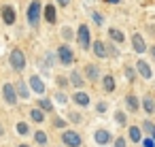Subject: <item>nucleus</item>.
<instances>
[{
  "mask_svg": "<svg viewBox=\"0 0 155 147\" xmlns=\"http://www.w3.org/2000/svg\"><path fill=\"white\" fill-rule=\"evenodd\" d=\"M94 53H96L98 58H106V56H108V49H106V45H104L102 41H96V43H94Z\"/></svg>",
  "mask_w": 155,
  "mask_h": 147,
  "instance_id": "9b49d317",
  "label": "nucleus"
},
{
  "mask_svg": "<svg viewBox=\"0 0 155 147\" xmlns=\"http://www.w3.org/2000/svg\"><path fill=\"white\" fill-rule=\"evenodd\" d=\"M58 56H60V62H62L64 66H72V62H74V56H72V49H70L68 45H62V47H58Z\"/></svg>",
  "mask_w": 155,
  "mask_h": 147,
  "instance_id": "7ed1b4c3",
  "label": "nucleus"
},
{
  "mask_svg": "<svg viewBox=\"0 0 155 147\" xmlns=\"http://www.w3.org/2000/svg\"><path fill=\"white\" fill-rule=\"evenodd\" d=\"M62 141H64V145H68V147H81V136H79L77 132H72V130L62 132Z\"/></svg>",
  "mask_w": 155,
  "mask_h": 147,
  "instance_id": "20e7f679",
  "label": "nucleus"
},
{
  "mask_svg": "<svg viewBox=\"0 0 155 147\" xmlns=\"http://www.w3.org/2000/svg\"><path fill=\"white\" fill-rule=\"evenodd\" d=\"M55 98H58V102H62V104H64V102H66V100H68V98H66V96H64V94H58V96H55Z\"/></svg>",
  "mask_w": 155,
  "mask_h": 147,
  "instance_id": "7c9ffc66",
  "label": "nucleus"
},
{
  "mask_svg": "<svg viewBox=\"0 0 155 147\" xmlns=\"http://www.w3.org/2000/svg\"><path fill=\"white\" fill-rule=\"evenodd\" d=\"M142 107H144V111H147V113H153V111H155V102H153V98H151V96H147V98L142 100Z\"/></svg>",
  "mask_w": 155,
  "mask_h": 147,
  "instance_id": "6ab92c4d",
  "label": "nucleus"
},
{
  "mask_svg": "<svg viewBox=\"0 0 155 147\" xmlns=\"http://www.w3.org/2000/svg\"><path fill=\"white\" fill-rule=\"evenodd\" d=\"M58 2H60V7H66V5L70 2V0H58Z\"/></svg>",
  "mask_w": 155,
  "mask_h": 147,
  "instance_id": "4c0bfd02",
  "label": "nucleus"
},
{
  "mask_svg": "<svg viewBox=\"0 0 155 147\" xmlns=\"http://www.w3.org/2000/svg\"><path fill=\"white\" fill-rule=\"evenodd\" d=\"M53 124H55V126H58V128H64V126H66V121H64V119H55V121H53Z\"/></svg>",
  "mask_w": 155,
  "mask_h": 147,
  "instance_id": "2f4dec72",
  "label": "nucleus"
},
{
  "mask_svg": "<svg viewBox=\"0 0 155 147\" xmlns=\"http://www.w3.org/2000/svg\"><path fill=\"white\" fill-rule=\"evenodd\" d=\"M151 56H153V58H155V47H151Z\"/></svg>",
  "mask_w": 155,
  "mask_h": 147,
  "instance_id": "ea45409f",
  "label": "nucleus"
},
{
  "mask_svg": "<svg viewBox=\"0 0 155 147\" xmlns=\"http://www.w3.org/2000/svg\"><path fill=\"white\" fill-rule=\"evenodd\" d=\"M104 90H106V92H113V90H115V79H113L110 75L104 77Z\"/></svg>",
  "mask_w": 155,
  "mask_h": 147,
  "instance_id": "5701e85b",
  "label": "nucleus"
},
{
  "mask_svg": "<svg viewBox=\"0 0 155 147\" xmlns=\"http://www.w3.org/2000/svg\"><path fill=\"white\" fill-rule=\"evenodd\" d=\"M98 111H100V113H104V111H106V104H104V102H100V104H98Z\"/></svg>",
  "mask_w": 155,
  "mask_h": 147,
  "instance_id": "e433bc0d",
  "label": "nucleus"
},
{
  "mask_svg": "<svg viewBox=\"0 0 155 147\" xmlns=\"http://www.w3.org/2000/svg\"><path fill=\"white\" fill-rule=\"evenodd\" d=\"M85 75H87L89 81H96V79H98V66H96V64H87V66H85Z\"/></svg>",
  "mask_w": 155,
  "mask_h": 147,
  "instance_id": "ddd939ff",
  "label": "nucleus"
},
{
  "mask_svg": "<svg viewBox=\"0 0 155 147\" xmlns=\"http://www.w3.org/2000/svg\"><path fill=\"white\" fill-rule=\"evenodd\" d=\"M17 132H19V134H28V124L19 121V124H17Z\"/></svg>",
  "mask_w": 155,
  "mask_h": 147,
  "instance_id": "bb28decb",
  "label": "nucleus"
},
{
  "mask_svg": "<svg viewBox=\"0 0 155 147\" xmlns=\"http://www.w3.org/2000/svg\"><path fill=\"white\" fill-rule=\"evenodd\" d=\"M142 145H144V147H155V143H153L151 138H147V141H142Z\"/></svg>",
  "mask_w": 155,
  "mask_h": 147,
  "instance_id": "473e14b6",
  "label": "nucleus"
},
{
  "mask_svg": "<svg viewBox=\"0 0 155 147\" xmlns=\"http://www.w3.org/2000/svg\"><path fill=\"white\" fill-rule=\"evenodd\" d=\"M62 34H64V39H70V28H64V32H62Z\"/></svg>",
  "mask_w": 155,
  "mask_h": 147,
  "instance_id": "c9c22d12",
  "label": "nucleus"
},
{
  "mask_svg": "<svg viewBox=\"0 0 155 147\" xmlns=\"http://www.w3.org/2000/svg\"><path fill=\"white\" fill-rule=\"evenodd\" d=\"M142 130H144V132H149V134H151V138H155V124L144 121V124H142Z\"/></svg>",
  "mask_w": 155,
  "mask_h": 147,
  "instance_id": "b1692460",
  "label": "nucleus"
},
{
  "mask_svg": "<svg viewBox=\"0 0 155 147\" xmlns=\"http://www.w3.org/2000/svg\"><path fill=\"white\" fill-rule=\"evenodd\" d=\"M41 11H43V7H41V2H38V0L30 2V9H28V22H30V26H32V28H38Z\"/></svg>",
  "mask_w": 155,
  "mask_h": 147,
  "instance_id": "f257e3e1",
  "label": "nucleus"
},
{
  "mask_svg": "<svg viewBox=\"0 0 155 147\" xmlns=\"http://www.w3.org/2000/svg\"><path fill=\"white\" fill-rule=\"evenodd\" d=\"M30 117H32L34 121H38V124H41V121L45 119V113H43L41 109H32V111H30Z\"/></svg>",
  "mask_w": 155,
  "mask_h": 147,
  "instance_id": "4be33fe9",
  "label": "nucleus"
},
{
  "mask_svg": "<svg viewBox=\"0 0 155 147\" xmlns=\"http://www.w3.org/2000/svg\"><path fill=\"white\" fill-rule=\"evenodd\" d=\"M115 147H125V138H123V136L115 138Z\"/></svg>",
  "mask_w": 155,
  "mask_h": 147,
  "instance_id": "cd10ccee",
  "label": "nucleus"
},
{
  "mask_svg": "<svg viewBox=\"0 0 155 147\" xmlns=\"http://www.w3.org/2000/svg\"><path fill=\"white\" fill-rule=\"evenodd\" d=\"M125 75H127L130 81H134V70H132V68H125Z\"/></svg>",
  "mask_w": 155,
  "mask_h": 147,
  "instance_id": "c85d7f7f",
  "label": "nucleus"
},
{
  "mask_svg": "<svg viewBox=\"0 0 155 147\" xmlns=\"http://www.w3.org/2000/svg\"><path fill=\"white\" fill-rule=\"evenodd\" d=\"M30 85H32V90H34L36 94H43V92H45V83L41 81V77H38V75L30 77Z\"/></svg>",
  "mask_w": 155,
  "mask_h": 147,
  "instance_id": "1a4fd4ad",
  "label": "nucleus"
},
{
  "mask_svg": "<svg viewBox=\"0 0 155 147\" xmlns=\"http://www.w3.org/2000/svg\"><path fill=\"white\" fill-rule=\"evenodd\" d=\"M108 34H110V39H113L115 43H123V41H125L123 32H121V30H117V28H110V30H108Z\"/></svg>",
  "mask_w": 155,
  "mask_h": 147,
  "instance_id": "f3484780",
  "label": "nucleus"
},
{
  "mask_svg": "<svg viewBox=\"0 0 155 147\" xmlns=\"http://www.w3.org/2000/svg\"><path fill=\"white\" fill-rule=\"evenodd\" d=\"M130 138H132L134 143H140V138H142V132H140V128L132 126V128H130Z\"/></svg>",
  "mask_w": 155,
  "mask_h": 147,
  "instance_id": "a211bd4d",
  "label": "nucleus"
},
{
  "mask_svg": "<svg viewBox=\"0 0 155 147\" xmlns=\"http://www.w3.org/2000/svg\"><path fill=\"white\" fill-rule=\"evenodd\" d=\"M132 45H134V51H138V53L147 51V45H144V41H142L140 34H134V36H132Z\"/></svg>",
  "mask_w": 155,
  "mask_h": 147,
  "instance_id": "6e6552de",
  "label": "nucleus"
},
{
  "mask_svg": "<svg viewBox=\"0 0 155 147\" xmlns=\"http://www.w3.org/2000/svg\"><path fill=\"white\" fill-rule=\"evenodd\" d=\"M2 19H5V24H15V9L13 7H5L2 9Z\"/></svg>",
  "mask_w": 155,
  "mask_h": 147,
  "instance_id": "0eeeda50",
  "label": "nucleus"
},
{
  "mask_svg": "<svg viewBox=\"0 0 155 147\" xmlns=\"http://www.w3.org/2000/svg\"><path fill=\"white\" fill-rule=\"evenodd\" d=\"M117 121H119V124H125V115H123V113H121V111H119V113H117Z\"/></svg>",
  "mask_w": 155,
  "mask_h": 147,
  "instance_id": "c756f323",
  "label": "nucleus"
},
{
  "mask_svg": "<svg viewBox=\"0 0 155 147\" xmlns=\"http://www.w3.org/2000/svg\"><path fill=\"white\" fill-rule=\"evenodd\" d=\"M11 66L15 70H24L26 68V56H24L21 49H13L11 51Z\"/></svg>",
  "mask_w": 155,
  "mask_h": 147,
  "instance_id": "f03ea898",
  "label": "nucleus"
},
{
  "mask_svg": "<svg viewBox=\"0 0 155 147\" xmlns=\"http://www.w3.org/2000/svg\"><path fill=\"white\" fill-rule=\"evenodd\" d=\"M38 104H41V109H43V111H51V109H53V104H51L47 98H41V100H38Z\"/></svg>",
  "mask_w": 155,
  "mask_h": 147,
  "instance_id": "a878e982",
  "label": "nucleus"
},
{
  "mask_svg": "<svg viewBox=\"0 0 155 147\" xmlns=\"http://www.w3.org/2000/svg\"><path fill=\"white\" fill-rule=\"evenodd\" d=\"M2 96H5V100H7L9 104H15V102H17V94H15V87H13L11 83H5Z\"/></svg>",
  "mask_w": 155,
  "mask_h": 147,
  "instance_id": "423d86ee",
  "label": "nucleus"
},
{
  "mask_svg": "<svg viewBox=\"0 0 155 147\" xmlns=\"http://www.w3.org/2000/svg\"><path fill=\"white\" fill-rule=\"evenodd\" d=\"M45 17H47L49 24H55V7L53 5H47L45 7Z\"/></svg>",
  "mask_w": 155,
  "mask_h": 147,
  "instance_id": "dca6fc26",
  "label": "nucleus"
},
{
  "mask_svg": "<svg viewBox=\"0 0 155 147\" xmlns=\"http://www.w3.org/2000/svg\"><path fill=\"white\" fill-rule=\"evenodd\" d=\"M5 134V128H2V124H0V136H2Z\"/></svg>",
  "mask_w": 155,
  "mask_h": 147,
  "instance_id": "58836bf2",
  "label": "nucleus"
},
{
  "mask_svg": "<svg viewBox=\"0 0 155 147\" xmlns=\"http://www.w3.org/2000/svg\"><path fill=\"white\" fill-rule=\"evenodd\" d=\"M21 147H28V145H21Z\"/></svg>",
  "mask_w": 155,
  "mask_h": 147,
  "instance_id": "a19ab883",
  "label": "nucleus"
},
{
  "mask_svg": "<svg viewBox=\"0 0 155 147\" xmlns=\"http://www.w3.org/2000/svg\"><path fill=\"white\" fill-rule=\"evenodd\" d=\"M15 94H19V96H21V98L26 100V98L30 96V92H28V85H26L24 81H19V83L15 85Z\"/></svg>",
  "mask_w": 155,
  "mask_h": 147,
  "instance_id": "4468645a",
  "label": "nucleus"
},
{
  "mask_svg": "<svg viewBox=\"0 0 155 147\" xmlns=\"http://www.w3.org/2000/svg\"><path fill=\"white\" fill-rule=\"evenodd\" d=\"M110 141H113L110 132H106V130H96V143L106 145V143H110Z\"/></svg>",
  "mask_w": 155,
  "mask_h": 147,
  "instance_id": "9d476101",
  "label": "nucleus"
},
{
  "mask_svg": "<svg viewBox=\"0 0 155 147\" xmlns=\"http://www.w3.org/2000/svg\"><path fill=\"white\" fill-rule=\"evenodd\" d=\"M72 100H74L77 104H81V107H87V104H89V96H87V94H83V92L74 94V96H72Z\"/></svg>",
  "mask_w": 155,
  "mask_h": 147,
  "instance_id": "2eb2a0df",
  "label": "nucleus"
},
{
  "mask_svg": "<svg viewBox=\"0 0 155 147\" xmlns=\"http://www.w3.org/2000/svg\"><path fill=\"white\" fill-rule=\"evenodd\" d=\"M125 102H127V109H130V111H136V109H138V98H136V96L130 94V96L125 98Z\"/></svg>",
  "mask_w": 155,
  "mask_h": 147,
  "instance_id": "412c9836",
  "label": "nucleus"
},
{
  "mask_svg": "<svg viewBox=\"0 0 155 147\" xmlns=\"http://www.w3.org/2000/svg\"><path fill=\"white\" fill-rule=\"evenodd\" d=\"M136 68H138V73H140L144 79H151V68H149V64H147V62H142V60H140V62H136Z\"/></svg>",
  "mask_w": 155,
  "mask_h": 147,
  "instance_id": "f8f14e48",
  "label": "nucleus"
},
{
  "mask_svg": "<svg viewBox=\"0 0 155 147\" xmlns=\"http://www.w3.org/2000/svg\"><path fill=\"white\" fill-rule=\"evenodd\" d=\"M70 81H72V85H74V87H83V83H85V81L81 79V75H79V73H74V70H72V75H70Z\"/></svg>",
  "mask_w": 155,
  "mask_h": 147,
  "instance_id": "aec40b11",
  "label": "nucleus"
},
{
  "mask_svg": "<svg viewBox=\"0 0 155 147\" xmlns=\"http://www.w3.org/2000/svg\"><path fill=\"white\" fill-rule=\"evenodd\" d=\"M79 45L83 47V49H89V43H91V39H89V28L87 26H81L79 28Z\"/></svg>",
  "mask_w": 155,
  "mask_h": 147,
  "instance_id": "39448f33",
  "label": "nucleus"
},
{
  "mask_svg": "<svg viewBox=\"0 0 155 147\" xmlns=\"http://www.w3.org/2000/svg\"><path fill=\"white\" fill-rule=\"evenodd\" d=\"M34 141H36V143H38V145H45V143H47V134H45V132H41V130H38V132H36V134H34Z\"/></svg>",
  "mask_w": 155,
  "mask_h": 147,
  "instance_id": "393cba45",
  "label": "nucleus"
},
{
  "mask_svg": "<svg viewBox=\"0 0 155 147\" xmlns=\"http://www.w3.org/2000/svg\"><path fill=\"white\" fill-rule=\"evenodd\" d=\"M94 22H96V24H102V17H100L98 13H94Z\"/></svg>",
  "mask_w": 155,
  "mask_h": 147,
  "instance_id": "f704fd0d",
  "label": "nucleus"
},
{
  "mask_svg": "<svg viewBox=\"0 0 155 147\" xmlns=\"http://www.w3.org/2000/svg\"><path fill=\"white\" fill-rule=\"evenodd\" d=\"M58 85H60V87H66V79L60 77V79H58Z\"/></svg>",
  "mask_w": 155,
  "mask_h": 147,
  "instance_id": "72a5a7b5",
  "label": "nucleus"
}]
</instances>
